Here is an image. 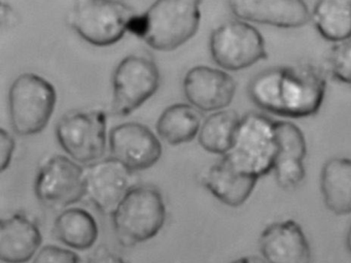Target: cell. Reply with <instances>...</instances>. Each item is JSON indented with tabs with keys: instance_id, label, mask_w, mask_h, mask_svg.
<instances>
[{
	"instance_id": "6da1fadb",
	"label": "cell",
	"mask_w": 351,
	"mask_h": 263,
	"mask_svg": "<svg viewBox=\"0 0 351 263\" xmlns=\"http://www.w3.org/2000/svg\"><path fill=\"white\" fill-rule=\"evenodd\" d=\"M326 81L310 65L266 69L250 81L248 95L256 106L287 118H307L322 108Z\"/></svg>"
},
{
	"instance_id": "7a4b0ae2",
	"label": "cell",
	"mask_w": 351,
	"mask_h": 263,
	"mask_svg": "<svg viewBox=\"0 0 351 263\" xmlns=\"http://www.w3.org/2000/svg\"><path fill=\"white\" fill-rule=\"evenodd\" d=\"M275 121L258 113L240 119L231 149L223 159L238 172L260 179L274 168L278 145Z\"/></svg>"
},
{
	"instance_id": "3957f363",
	"label": "cell",
	"mask_w": 351,
	"mask_h": 263,
	"mask_svg": "<svg viewBox=\"0 0 351 263\" xmlns=\"http://www.w3.org/2000/svg\"><path fill=\"white\" fill-rule=\"evenodd\" d=\"M114 233L123 246L155 238L166 221L163 196L151 185L132 186L112 215Z\"/></svg>"
},
{
	"instance_id": "277c9868",
	"label": "cell",
	"mask_w": 351,
	"mask_h": 263,
	"mask_svg": "<svg viewBox=\"0 0 351 263\" xmlns=\"http://www.w3.org/2000/svg\"><path fill=\"white\" fill-rule=\"evenodd\" d=\"M202 0H156L143 14V40L157 51H173L198 32Z\"/></svg>"
},
{
	"instance_id": "5b68a950",
	"label": "cell",
	"mask_w": 351,
	"mask_h": 263,
	"mask_svg": "<svg viewBox=\"0 0 351 263\" xmlns=\"http://www.w3.org/2000/svg\"><path fill=\"white\" fill-rule=\"evenodd\" d=\"M56 104V90L48 80L36 73H22L9 91L10 119L14 131L23 137L42 133Z\"/></svg>"
},
{
	"instance_id": "8992f818",
	"label": "cell",
	"mask_w": 351,
	"mask_h": 263,
	"mask_svg": "<svg viewBox=\"0 0 351 263\" xmlns=\"http://www.w3.org/2000/svg\"><path fill=\"white\" fill-rule=\"evenodd\" d=\"M136 15L121 0H80L69 13V26L88 44L108 47L120 42Z\"/></svg>"
},
{
	"instance_id": "52a82bcc",
	"label": "cell",
	"mask_w": 351,
	"mask_h": 263,
	"mask_svg": "<svg viewBox=\"0 0 351 263\" xmlns=\"http://www.w3.org/2000/svg\"><path fill=\"white\" fill-rule=\"evenodd\" d=\"M106 120L99 110L69 113L57 123V141L77 163H94L102 159L108 147Z\"/></svg>"
},
{
	"instance_id": "ba28073f",
	"label": "cell",
	"mask_w": 351,
	"mask_h": 263,
	"mask_svg": "<svg viewBox=\"0 0 351 263\" xmlns=\"http://www.w3.org/2000/svg\"><path fill=\"white\" fill-rule=\"evenodd\" d=\"M209 49L213 61L226 71L248 69L268 57L262 34L242 20L228 21L215 28Z\"/></svg>"
},
{
	"instance_id": "9c48e42d",
	"label": "cell",
	"mask_w": 351,
	"mask_h": 263,
	"mask_svg": "<svg viewBox=\"0 0 351 263\" xmlns=\"http://www.w3.org/2000/svg\"><path fill=\"white\" fill-rule=\"evenodd\" d=\"M160 71L149 57H125L112 75V113L126 117L141 108L157 92Z\"/></svg>"
},
{
	"instance_id": "30bf717a",
	"label": "cell",
	"mask_w": 351,
	"mask_h": 263,
	"mask_svg": "<svg viewBox=\"0 0 351 263\" xmlns=\"http://www.w3.org/2000/svg\"><path fill=\"white\" fill-rule=\"evenodd\" d=\"M34 193L47 207H71L86 196L85 170L71 157L53 156L38 170Z\"/></svg>"
},
{
	"instance_id": "8fae6325",
	"label": "cell",
	"mask_w": 351,
	"mask_h": 263,
	"mask_svg": "<svg viewBox=\"0 0 351 263\" xmlns=\"http://www.w3.org/2000/svg\"><path fill=\"white\" fill-rule=\"evenodd\" d=\"M112 157L131 172L147 170L162 156V145L157 135L145 125L126 122L114 127L108 137Z\"/></svg>"
},
{
	"instance_id": "7c38bea8",
	"label": "cell",
	"mask_w": 351,
	"mask_h": 263,
	"mask_svg": "<svg viewBox=\"0 0 351 263\" xmlns=\"http://www.w3.org/2000/svg\"><path fill=\"white\" fill-rule=\"evenodd\" d=\"M131 174L114 157L89 164L85 170L86 196L102 214L112 216L132 187Z\"/></svg>"
},
{
	"instance_id": "4fadbf2b",
	"label": "cell",
	"mask_w": 351,
	"mask_h": 263,
	"mask_svg": "<svg viewBox=\"0 0 351 263\" xmlns=\"http://www.w3.org/2000/svg\"><path fill=\"white\" fill-rule=\"evenodd\" d=\"M182 88L191 106L202 112L225 110L236 93L235 81L229 73L205 65L191 69Z\"/></svg>"
},
{
	"instance_id": "5bb4252c",
	"label": "cell",
	"mask_w": 351,
	"mask_h": 263,
	"mask_svg": "<svg viewBox=\"0 0 351 263\" xmlns=\"http://www.w3.org/2000/svg\"><path fill=\"white\" fill-rule=\"evenodd\" d=\"M239 20L278 28H300L311 19L304 0H228Z\"/></svg>"
},
{
	"instance_id": "9a60e30c",
	"label": "cell",
	"mask_w": 351,
	"mask_h": 263,
	"mask_svg": "<svg viewBox=\"0 0 351 263\" xmlns=\"http://www.w3.org/2000/svg\"><path fill=\"white\" fill-rule=\"evenodd\" d=\"M258 244L266 263H311L309 242L301 226L293 220L265 228Z\"/></svg>"
},
{
	"instance_id": "2e32d148",
	"label": "cell",
	"mask_w": 351,
	"mask_h": 263,
	"mask_svg": "<svg viewBox=\"0 0 351 263\" xmlns=\"http://www.w3.org/2000/svg\"><path fill=\"white\" fill-rule=\"evenodd\" d=\"M277 152L274 164L277 184L285 190L299 186L305 178L304 159L307 153L305 137L301 129L287 121H275Z\"/></svg>"
},
{
	"instance_id": "e0dca14e",
	"label": "cell",
	"mask_w": 351,
	"mask_h": 263,
	"mask_svg": "<svg viewBox=\"0 0 351 263\" xmlns=\"http://www.w3.org/2000/svg\"><path fill=\"white\" fill-rule=\"evenodd\" d=\"M42 234L23 214H14L0 223V258L5 263H25L40 250Z\"/></svg>"
},
{
	"instance_id": "ac0fdd59",
	"label": "cell",
	"mask_w": 351,
	"mask_h": 263,
	"mask_svg": "<svg viewBox=\"0 0 351 263\" xmlns=\"http://www.w3.org/2000/svg\"><path fill=\"white\" fill-rule=\"evenodd\" d=\"M256 181L254 176L238 172L221 158L209 168L203 178V185L221 203L238 207L250 198Z\"/></svg>"
},
{
	"instance_id": "d6986e66",
	"label": "cell",
	"mask_w": 351,
	"mask_h": 263,
	"mask_svg": "<svg viewBox=\"0 0 351 263\" xmlns=\"http://www.w3.org/2000/svg\"><path fill=\"white\" fill-rule=\"evenodd\" d=\"M324 205L336 215L351 214V160L332 158L320 174Z\"/></svg>"
},
{
	"instance_id": "ffe728a7",
	"label": "cell",
	"mask_w": 351,
	"mask_h": 263,
	"mask_svg": "<svg viewBox=\"0 0 351 263\" xmlns=\"http://www.w3.org/2000/svg\"><path fill=\"white\" fill-rule=\"evenodd\" d=\"M55 236L59 242L75 250L92 248L98 238L97 222L80 207H69L59 214L54 222Z\"/></svg>"
},
{
	"instance_id": "44dd1931",
	"label": "cell",
	"mask_w": 351,
	"mask_h": 263,
	"mask_svg": "<svg viewBox=\"0 0 351 263\" xmlns=\"http://www.w3.org/2000/svg\"><path fill=\"white\" fill-rule=\"evenodd\" d=\"M201 117L198 110L188 104L168 106L158 119V135L172 146L190 143L198 137Z\"/></svg>"
},
{
	"instance_id": "7402d4cb",
	"label": "cell",
	"mask_w": 351,
	"mask_h": 263,
	"mask_svg": "<svg viewBox=\"0 0 351 263\" xmlns=\"http://www.w3.org/2000/svg\"><path fill=\"white\" fill-rule=\"evenodd\" d=\"M311 19L324 40L337 44L351 38V0H318Z\"/></svg>"
},
{
	"instance_id": "603a6c76",
	"label": "cell",
	"mask_w": 351,
	"mask_h": 263,
	"mask_svg": "<svg viewBox=\"0 0 351 263\" xmlns=\"http://www.w3.org/2000/svg\"><path fill=\"white\" fill-rule=\"evenodd\" d=\"M240 119L232 110L217 111L207 117L199 131L201 147L209 153L226 155L233 145Z\"/></svg>"
},
{
	"instance_id": "cb8c5ba5",
	"label": "cell",
	"mask_w": 351,
	"mask_h": 263,
	"mask_svg": "<svg viewBox=\"0 0 351 263\" xmlns=\"http://www.w3.org/2000/svg\"><path fill=\"white\" fill-rule=\"evenodd\" d=\"M328 71L337 81L351 85V38L337 43L328 58Z\"/></svg>"
},
{
	"instance_id": "d4e9b609",
	"label": "cell",
	"mask_w": 351,
	"mask_h": 263,
	"mask_svg": "<svg viewBox=\"0 0 351 263\" xmlns=\"http://www.w3.org/2000/svg\"><path fill=\"white\" fill-rule=\"evenodd\" d=\"M32 263H81V259L73 251L50 244L38 250Z\"/></svg>"
},
{
	"instance_id": "484cf974",
	"label": "cell",
	"mask_w": 351,
	"mask_h": 263,
	"mask_svg": "<svg viewBox=\"0 0 351 263\" xmlns=\"http://www.w3.org/2000/svg\"><path fill=\"white\" fill-rule=\"evenodd\" d=\"M16 141L13 135L8 133L5 129L0 130V166L1 170L5 172L13 159L15 153Z\"/></svg>"
},
{
	"instance_id": "4316f807",
	"label": "cell",
	"mask_w": 351,
	"mask_h": 263,
	"mask_svg": "<svg viewBox=\"0 0 351 263\" xmlns=\"http://www.w3.org/2000/svg\"><path fill=\"white\" fill-rule=\"evenodd\" d=\"M87 263H126L122 257L110 251L106 247H98L91 256L88 259Z\"/></svg>"
},
{
	"instance_id": "83f0119b",
	"label": "cell",
	"mask_w": 351,
	"mask_h": 263,
	"mask_svg": "<svg viewBox=\"0 0 351 263\" xmlns=\"http://www.w3.org/2000/svg\"><path fill=\"white\" fill-rule=\"evenodd\" d=\"M230 263H266V261H265L264 259L260 258V257L245 256L236 259V260L232 261V262Z\"/></svg>"
},
{
	"instance_id": "f1b7e54d",
	"label": "cell",
	"mask_w": 351,
	"mask_h": 263,
	"mask_svg": "<svg viewBox=\"0 0 351 263\" xmlns=\"http://www.w3.org/2000/svg\"><path fill=\"white\" fill-rule=\"evenodd\" d=\"M346 246L347 249H348L349 253L351 254V224L350 226H349L348 232H347Z\"/></svg>"
}]
</instances>
